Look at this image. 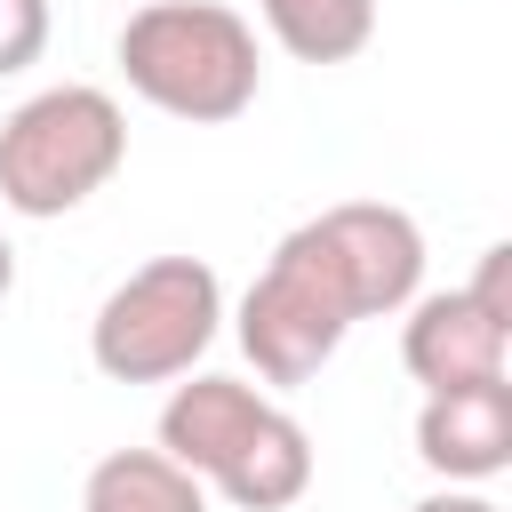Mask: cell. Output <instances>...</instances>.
<instances>
[{"label": "cell", "instance_id": "obj_1", "mask_svg": "<svg viewBox=\"0 0 512 512\" xmlns=\"http://www.w3.org/2000/svg\"><path fill=\"white\" fill-rule=\"evenodd\" d=\"M160 456L240 512H288L312 488V432L240 376H192L160 400Z\"/></svg>", "mask_w": 512, "mask_h": 512}, {"label": "cell", "instance_id": "obj_2", "mask_svg": "<svg viewBox=\"0 0 512 512\" xmlns=\"http://www.w3.org/2000/svg\"><path fill=\"white\" fill-rule=\"evenodd\" d=\"M120 80L168 112V120H192V128H216V120H240L264 88V56H256V24L224 0H144L120 40Z\"/></svg>", "mask_w": 512, "mask_h": 512}, {"label": "cell", "instance_id": "obj_3", "mask_svg": "<svg viewBox=\"0 0 512 512\" xmlns=\"http://www.w3.org/2000/svg\"><path fill=\"white\" fill-rule=\"evenodd\" d=\"M128 160V112L96 80H56L0 120V200L16 216H72Z\"/></svg>", "mask_w": 512, "mask_h": 512}, {"label": "cell", "instance_id": "obj_4", "mask_svg": "<svg viewBox=\"0 0 512 512\" xmlns=\"http://www.w3.org/2000/svg\"><path fill=\"white\" fill-rule=\"evenodd\" d=\"M352 320H360V296H352L328 232L304 216L296 232H280V248L264 256V272L240 296V352L256 360L264 384H312L336 360V344L352 336Z\"/></svg>", "mask_w": 512, "mask_h": 512}, {"label": "cell", "instance_id": "obj_5", "mask_svg": "<svg viewBox=\"0 0 512 512\" xmlns=\"http://www.w3.org/2000/svg\"><path fill=\"white\" fill-rule=\"evenodd\" d=\"M224 328V280L200 256L136 264L88 320V360L112 384H176Z\"/></svg>", "mask_w": 512, "mask_h": 512}, {"label": "cell", "instance_id": "obj_6", "mask_svg": "<svg viewBox=\"0 0 512 512\" xmlns=\"http://www.w3.org/2000/svg\"><path fill=\"white\" fill-rule=\"evenodd\" d=\"M312 224L328 232V248H336V264H344V280L360 296V320L408 312L424 296V232H416L408 208H392V200H336Z\"/></svg>", "mask_w": 512, "mask_h": 512}, {"label": "cell", "instance_id": "obj_7", "mask_svg": "<svg viewBox=\"0 0 512 512\" xmlns=\"http://www.w3.org/2000/svg\"><path fill=\"white\" fill-rule=\"evenodd\" d=\"M512 360V328L488 320L464 288H432L408 304L400 320V368L424 392H464V384H496Z\"/></svg>", "mask_w": 512, "mask_h": 512}, {"label": "cell", "instance_id": "obj_8", "mask_svg": "<svg viewBox=\"0 0 512 512\" xmlns=\"http://www.w3.org/2000/svg\"><path fill=\"white\" fill-rule=\"evenodd\" d=\"M416 456L448 488H480L512 464V376L464 384V392H424L416 408Z\"/></svg>", "mask_w": 512, "mask_h": 512}, {"label": "cell", "instance_id": "obj_9", "mask_svg": "<svg viewBox=\"0 0 512 512\" xmlns=\"http://www.w3.org/2000/svg\"><path fill=\"white\" fill-rule=\"evenodd\" d=\"M80 512H208V488L160 448H112L88 464Z\"/></svg>", "mask_w": 512, "mask_h": 512}, {"label": "cell", "instance_id": "obj_10", "mask_svg": "<svg viewBox=\"0 0 512 512\" xmlns=\"http://www.w3.org/2000/svg\"><path fill=\"white\" fill-rule=\"evenodd\" d=\"M256 16L296 64H352L376 40V0H256Z\"/></svg>", "mask_w": 512, "mask_h": 512}, {"label": "cell", "instance_id": "obj_11", "mask_svg": "<svg viewBox=\"0 0 512 512\" xmlns=\"http://www.w3.org/2000/svg\"><path fill=\"white\" fill-rule=\"evenodd\" d=\"M48 0H0V80L8 72H24V64H40V48H48Z\"/></svg>", "mask_w": 512, "mask_h": 512}, {"label": "cell", "instance_id": "obj_12", "mask_svg": "<svg viewBox=\"0 0 512 512\" xmlns=\"http://www.w3.org/2000/svg\"><path fill=\"white\" fill-rule=\"evenodd\" d=\"M504 264H512V248H504V240H496V248H488V256H480V280H472V288H464V296H472V304H480V312H488V320H504V328H512V304H504Z\"/></svg>", "mask_w": 512, "mask_h": 512}, {"label": "cell", "instance_id": "obj_13", "mask_svg": "<svg viewBox=\"0 0 512 512\" xmlns=\"http://www.w3.org/2000/svg\"><path fill=\"white\" fill-rule=\"evenodd\" d=\"M408 512H504V504H488L480 488H432V496H416Z\"/></svg>", "mask_w": 512, "mask_h": 512}, {"label": "cell", "instance_id": "obj_14", "mask_svg": "<svg viewBox=\"0 0 512 512\" xmlns=\"http://www.w3.org/2000/svg\"><path fill=\"white\" fill-rule=\"evenodd\" d=\"M8 288H16V248H8V232H0V304H8Z\"/></svg>", "mask_w": 512, "mask_h": 512}]
</instances>
